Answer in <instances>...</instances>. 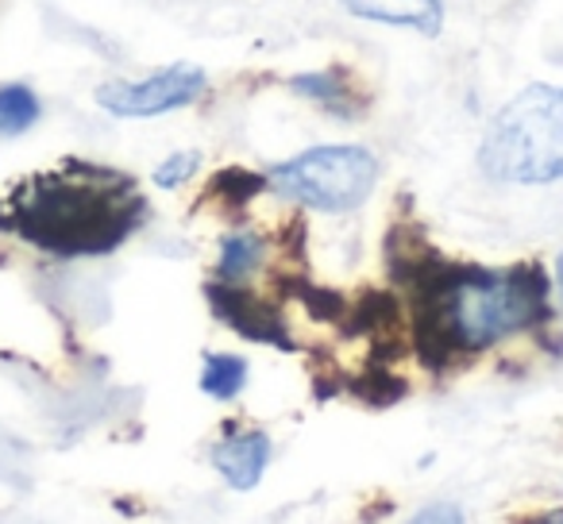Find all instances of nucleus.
I'll list each match as a JSON object with an SVG mask.
<instances>
[{
    "instance_id": "1",
    "label": "nucleus",
    "mask_w": 563,
    "mask_h": 524,
    "mask_svg": "<svg viewBox=\"0 0 563 524\" xmlns=\"http://www.w3.org/2000/svg\"><path fill=\"white\" fill-rule=\"evenodd\" d=\"M140 216L135 181L89 163L35 174L0 204V227L51 255H104L135 232Z\"/></svg>"
},
{
    "instance_id": "2",
    "label": "nucleus",
    "mask_w": 563,
    "mask_h": 524,
    "mask_svg": "<svg viewBox=\"0 0 563 524\" xmlns=\"http://www.w3.org/2000/svg\"><path fill=\"white\" fill-rule=\"evenodd\" d=\"M548 313V282L537 270H467L437 286V336L455 352H486Z\"/></svg>"
},
{
    "instance_id": "3",
    "label": "nucleus",
    "mask_w": 563,
    "mask_h": 524,
    "mask_svg": "<svg viewBox=\"0 0 563 524\" xmlns=\"http://www.w3.org/2000/svg\"><path fill=\"white\" fill-rule=\"evenodd\" d=\"M478 170L506 186L563 181V89H521L486 127Z\"/></svg>"
},
{
    "instance_id": "4",
    "label": "nucleus",
    "mask_w": 563,
    "mask_h": 524,
    "mask_svg": "<svg viewBox=\"0 0 563 524\" xmlns=\"http://www.w3.org/2000/svg\"><path fill=\"white\" fill-rule=\"evenodd\" d=\"M375 181H378L375 155L367 147H352V143L313 147L266 174V186L274 193L317 212L360 209L371 197V189H375Z\"/></svg>"
},
{
    "instance_id": "5",
    "label": "nucleus",
    "mask_w": 563,
    "mask_h": 524,
    "mask_svg": "<svg viewBox=\"0 0 563 524\" xmlns=\"http://www.w3.org/2000/svg\"><path fill=\"white\" fill-rule=\"evenodd\" d=\"M205 86H209V78L201 66L174 63L143 81H104L97 89V104L120 120H147L194 104L205 93Z\"/></svg>"
},
{
    "instance_id": "6",
    "label": "nucleus",
    "mask_w": 563,
    "mask_h": 524,
    "mask_svg": "<svg viewBox=\"0 0 563 524\" xmlns=\"http://www.w3.org/2000/svg\"><path fill=\"white\" fill-rule=\"evenodd\" d=\"M271 436L258 428H240V432H228L217 447H212V467L220 470L232 490H255L263 482L266 467H271Z\"/></svg>"
},
{
    "instance_id": "7",
    "label": "nucleus",
    "mask_w": 563,
    "mask_h": 524,
    "mask_svg": "<svg viewBox=\"0 0 563 524\" xmlns=\"http://www.w3.org/2000/svg\"><path fill=\"white\" fill-rule=\"evenodd\" d=\"M344 9L360 20L413 27L421 35H440V27H444V4L440 0H344Z\"/></svg>"
},
{
    "instance_id": "8",
    "label": "nucleus",
    "mask_w": 563,
    "mask_h": 524,
    "mask_svg": "<svg viewBox=\"0 0 563 524\" xmlns=\"http://www.w3.org/2000/svg\"><path fill=\"white\" fill-rule=\"evenodd\" d=\"M263 258H266V243L258 239L255 232L224 235V243H220V263H217L220 282L240 286L243 278H251L258 267H263Z\"/></svg>"
},
{
    "instance_id": "9",
    "label": "nucleus",
    "mask_w": 563,
    "mask_h": 524,
    "mask_svg": "<svg viewBox=\"0 0 563 524\" xmlns=\"http://www.w3.org/2000/svg\"><path fill=\"white\" fill-rule=\"evenodd\" d=\"M247 386V363L240 355H209L201 367V390L217 401H232Z\"/></svg>"
},
{
    "instance_id": "10",
    "label": "nucleus",
    "mask_w": 563,
    "mask_h": 524,
    "mask_svg": "<svg viewBox=\"0 0 563 524\" xmlns=\"http://www.w3.org/2000/svg\"><path fill=\"white\" fill-rule=\"evenodd\" d=\"M294 93L309 97V101L324 104L329 112H336V116H352V101H347V81L340 70H321V74H301V78L290 81Z\"/></svg>"
},
{
    "instance_id": "11",
    "label": "nucleus",
    "mask_w": 563,
    "mask_h": 524,
    "mask_svg": "<svg viewBox=\"0 0 563 524\" xmlns=\"http://www.w3.org/2000/svg\"><path fill=\"white\" fill-rule=\"evenodd\" d=\"M40 120V97L27 86H0V135H20Z\"/></svg>"
},
{
    "instance_id": "12",
    "label": "nucleus",
    "mask_w": 563,
    "mask_h": 524,
    "mask_svg": "<svg viewBox=\"0 0 563 524\" xmlns=\"http://www.w3.org/2000/svg\"><path fill=\"white\" fill-rule=\"evenodd\" d=\"M197 166H201V158H197L194 150H178V155L163 158V163L155 166V186L158 189H178L181 181L194 178Z\"/></svg>"
},
{
    "instance_id": "13",
    "label": "nucleus",
    "mask_w": 563,
    "mask_h": 524,
    "mask_svg": "<svg viewBox=\"0 0 563 524\" xmlns=\"http://www.w3.org/2000/svg\"><path fill=\"white\" fill-rule=\"evenodd\" d=\"M463 521H467V516H463V509L452 505V501H437V505H424L409 516V524H463Z\"/></svg>"
},
{
    "instance_id": "14",
    "label": "nucleus",
    "mask_w": 563,
    "mask_h": 524,
    "mask_svg": "<svg viewBox=\"0 0 563 524\" xmlns=\"http://www.w3.org/2000/svg\"><path fill=\"white\" fill-rule=\"evenodd\" d=\"M517 524H563V509H544V513H532L529 521H517Z\"/></svg>"
},
{
    "instance_id": "15",
    "label": "nucleus",
    "mask_w": 563,
    "mask_h": 524,
    "mask_svg": "<svg viewBox=\"0 0 563 524\" xmlns=\"http://www.w3.org/2000/svg\"><path fill=\"white\" fill-rule=\"evenodd\" d=\"M555 290H560V301H563V255H560V263H555Z\"/></svg>"
}]
</instances>
